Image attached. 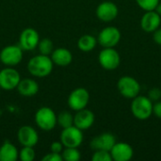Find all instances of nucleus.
Instances as JSON below:
<instances>
[{
	"label": "nucleus",
	"mask_w": 161,
	"mask_h": 161,
	"mask_svg": "<svg viewBox=\"0 0 161 161\" xmlns=\"http://www.w3.org/2000/svg\"><path fill=\"white\" fill-rule=\"evenodd\" d=\"M54 63L49 56L40 54L34 56L27 62V71L28 73L35 77H45L49 75L53 71Z\"/></svg>",
	"instance_id": "obj_1"
},
{
	"label": "nucleus",
	"mask_w": 161,
	"mask_h": 161,
	"mask_svg": "<svg viewBox=\"0 0 161 161\" xmlns=\"http://www.w3.org/2000/svg\"><path fill=\"white\" fill-rule=\"evenodd\" d=\"M153 102L144 95H138L132 99L131 112L133 116L141 121H145L153 115Z\"/></svg>",
	"instance_id": "obj_2"
},
{
	"label": "nucleus",
	"mask_w": 161,
	"mask_h": 161,
	"mask_svg": "<svg viewBox=\"0 0 161 161\" xmlns=\"http://www.w3.org/2000/svg\"><path fill=\"white\" fill-rule=\"evenodd\" d=\"M37 126L43 131H51L57 125V114L49 107L40 108L34 116Z\"/></svg>",
	"instance_id": "obj_3"
},
{
	"label": "nucleus",
	"mask_w": 161,
	"mask_h": 161,
	"mask_svg": "<svg viewBox=\"0 0 161 161\" xmlns=\"http://www.w3.org/2000/svg\"><path fill=\"white\" fill-rule=\"evenodd\" d=\"M117 89L122 96L127 99H133L141 92V84L133 76L124 75L117 82Z\"/></svg>",
	"instance_id": "obj_4"
},
{
	"label": "nucleus",
	"mask_w": 161,
	"mask_h": 161,
	"mask_svg": "<svg viewBox=\"0 0 161 161\" xmlns=\"http://www.w3.org/2000/svg\"><path fill=\"white\" fill-rule=\"evenodd\" d=\"M98 61L103 69L113 71L120 66L121 57L114 47L103 48L98 55Z\"/></svg>",
	"instance_id": "obj_5"
},
{
	"label": "nucleus",
	"mask_w": 161,
	"mask_h": 161,
	"mask_svg": "<svg viewBox=\"0 0 161 161\" xmlns=\"http://www.w3.org/2000/svg\"><path fill=\"white\" fill-rule=\"evenodd\" d=\"M84 140L83 131L75 125L63 128L60 133V142L64 147L78 148Z\"/></svg>",
	"instance_id": "obj_6"
},
{
	"label": "nucleus",
	"mask_w": 161,
	"mask_h": 161,
	"mask_svg": "<svg viewBox=\"0 0 161 161\" xmlns=\"http://www.w3.org/2000/svg\"><path fill=\"white\" fill-rule=\"evenodd\" d=\"M23 59V49L19 45H7L0 51V61L7 67H14Z\"/></svg>",
	"instance_id": "obj_7"
},
{
	"label": "nucleus",
	"mask_w": 161,
	"mask_h": 161,
	"mask_svg": "<svg viewBox=\"0 0 161 161\" xmlns=\"http://www.w3.org/2000/svg\"><path fill=\"white\" fill-rule=\"evenodd\" d=\"M121 31L115 26L104 27L98 34L97 42L103 47H115L121 41Z\"/></svg>",
	"instance_id": "obj_8"
},
{
	"label": "nucleus",
	"mask_w": 161,
	"mask_h": 161,
	"mask_svg": "<svg viewBox=\"0 0 161 161\" xmlns=\"http://www.w3.org/2000/svg\"><path fill=\"white\" fill-rule=\"evenodd\" d=\"M90 102V93L85 88L75 89L68 96V106L71 109L78 111L87 108Z\"/></svg>",
	"instance_id": "obj_9"
},
{
	"label": "nucleus",
	"mask_w": 161,
	"mask_h": 161,
	"mask_svg": "<svg viewBox=\"0 0 161 161\" xmlns=\"http://www.w3.org/2000/svg\"><path fill=\"white\" fill-rule=\"evenodd\" d=\"M20 80L21 75L13 67H6L0 71V88L4 91L16 89Z\"/></svg>",
	"instance_id": "obj_10"
},
{
	"label": "nucleus",
	"mask_w": 161,
	"mask_h": 161,
	"mask_svg": "<svg viewBox=\"0 0 161 161\" xmlns=\"http://www.w3.org/2000/svg\"><path fill=\"white\" fill-rule=\"evenodd\" d=\"M40 35L34 28L27 27L24 29L19 36V46L23 51H32L38 47Z\"/></svg>",
	"instance_id": "obj_11"
},
{
	"label": "nucleus",
	"mask_w": 161,
	"mask_h": 161,
	"mask_svg": "<svg viewBox=\"0 0 161 161\" xmlns=\"http://www.w3.org/2000/svg\"><path fill=\"white\" fill-rule=\"evenodd\" d=\"M95 13L100 21L108 23L117 18L119 8L115 3L111 1H104L97 6Z\"/></svg>",
	"instance_id": "obj_12"
},
{
	"label": "nucleus",
	"mask_w": 161,
	"mask_h": 161,
	"mask_svg": "<svg viewBox=\"0 0 161 161\" xmlns=\"http://www.w3.org/2000/svg\"><path fill=\"white\" fill-rule=\"evenodd\" d=\"M116 142L117 141L113 134L109 132H105L94 137L90 142V147L93 151L104 150L109 152Z\"/></svg>",
	"instance_id": "obj_13"
},
{
	"label": "nucleus",
	"mask_w": 161,
	"mask_h": 161,
	"mask_svg": "<svg viewBox=\"0 0 161 161\" xmlns=\"http://www.w3.org/2000/svg\"><path fill=\"white\" fill-rule=\"evenodd\" d=\"M17 139L22 146L34 147L39 142V135L34 127L30 125H23L17 132Z\"/></svg>",
	"instance_id": "obj_14"
},
{
	"label": "nucleus",
	"mask_w": 161,
	"mask_h": 161,
	"mask_svg": "<svg viewBox=\"0 0 161 161\" xmlns=\"http://www.w3.org/2000/svg\"><path fill=\"white\" fill-rule=\"evenodd\" d=\"M112 160L129 161L134 156V150L129 143L126 142H116L111 150L109 151Z\"/></svg>",
	"instance_id": "obj_15"
},
{
	"label": "nucleus",
	"mask_w": 161,
	"mask_h": 161,
	"mask_svg": "<svg viewBox=\"0 0 161 161\" xmlns=\"http://www.w3.org/2000/svg\"><path fill=\"white\" fill-rule=\"evenodd\" d=\"M94 121V113L86 108L76 111L75 115H74V125L82 131L91 128L93 125Z\"/></svg>",
	"instance_id": "obj_16"
},
{
	"label": "nucleus",
	"mask_w": 161,
	"mask_h": 161,
	"mask_svg": "<svg viewBox=\"0 0 161 161\" xmlns=\"http://www.w3.org/2000/svg\"><path fill=\"white\" fill-rule=\"evenodd\" d=\"M161 16L156 10L145 11L141 19V27L147 33H153L160 27Z\"/></svg>",
	"instance_id": "obj_17"
},
{
	"label": "nucleus",
	"mask_w": 161,
	"mask_h": 161,
	"mask_svg": "<svg viewBox=\"0 0 161 161\" xmlns=\"http://www.w3.org/2000/svg\"><path fill=\"white\" fill-rule=\"evenodd\" d=\"M50 58L55 65L60 67H66L70 65L73 61V55L71 51L64 47L54 49L52 54L50 55Z\"/></svg>",
	"instance_id": "obj_18"
},
{
	"label": "nucleus",
	"mask_w": 161,
	"mask_h": 161,
	"mask_svg": "<svg viewBox=\"0 0 161 161\" xmlns=\"http://www.w3.org/2000/svg\"><path fill=\"white\" fill-rule=\"evenodd\" d=\"M16 89L20 95L25 97H32L38 93L39 84L32 78H24L20 80Z\"/></svg>",
	"instance_id": "obj_19"
},
{
	"label": "nucleus",
	"mask_w": 161,
	"mask_h": 161,
	"mask_svg": "<svg viewBox=\"0 0 161 161\" xmlns=\"http://www.w3.org/2000/svg\"><path fill=\"white\" fill-rule=\"evenodd\" d=\"M19 158V151L10 142L6 141L0 146V161H16Z\"/></svg>",
	"instance_id": "obj_20"
},
{
	"label": "nucleus",
	"mask_w": 161,
	"mask_h": 161,
	"mask_svg": "<svg viewBox=\"0 0 161 161\" xmlns=\"http://www.w3.org/2000/svg\"><path fill=\"white\" fill-rule=\"evenodd\" d=\"M97 38L92 35L86 34L81 36L77 41V47L82 52H91L97 45Z\"/></svg>",
	"instance_id": "obj_21"
},
{
	"label": "nucleus",
	"mask_w": 161,
	"mask_h": 161,
	"mask_svg": "<svg viewBox=\"0 0 161 161\" xmlns=\"http://www.w3.org/2000/svg\"><path fill=\"white\" fill-rule=\"evenodd\" d=\"M57 125L62 129L74 125V115L69 111H61L57 115Z\"/></svg>",
	"instance_id": "obj_22"
},
{
	"label": "nucleus",
	"mask_w": 161,
	"mask_h": 161,
	"mask_svg": "<svg viewBox=\"0 0 161 161\" xmlns=\"http://www.w3.org/2000/svg\"><path fill=\"white\" fill-rule=\"evenodd\" d=\"M62 160L64 161H78L81 158V154L77 148L75 147H65L61 152Z\"/></svg>",
	"instance_id": "obj_23"
},
{
	"label": "nucleus",
	"mask_w": 161,
	"mask_h": 161,
	"mask_svg": "<svg viewBox=\"0 0 161 161\" xmlns=\"http://www.w3.org/2000/svg\"><path fill=\"white\" fill-rule=\"evenodd\" d=\"M38 48L40 51V54L42 55H46V56H50L53 52V48H54V44L53 42L48 39V38H44L40 40L39 44H38Z\"/></svg>",
	"instance_id": "obj_24"
},
{
	"label": "nucleus",
	"mask_w": 161,
	"mask_h": 161,
	"mask_svg": "<svg viewBox=\"0 0 161 161\" xmlns=\"http://www.w3.org/2000/svg\"><path fill=\"white\" fill-rule=\"evenodd\" d=\"M36 154L33 147L23 146L19 151V159L21 161H33L35 159Z\"/></svg>",
	"instance_id": "obj_25"
},
{
	"label": "nucleus",
	"mask_w": 161,
	"mask_h": 161,
	"mask_svg": "<svg viewBox=\"0 0 161 161\" xmlns=\"http://www.w3.org/2000/svg\"><path fill=\"white\" fill-rule=\"evenodd\" d=\"M160 0H136L137 5L144 11L155 10Z\"/></svg>",
	"instance_id": "obj_26"
},
{
	"label": "nucleus",
	"mask_w": 161,
	"mask_h": 161,
	"mask_svg": "<svg viewBox=\"0 0 161 161\" xmlns=\"http://www.w3.org/2000/svg\"><path fill=\"white\" fill-rule=\"evenodd\" d=\"M92 161H112L111 155L108 151H104V150H97L94 151L92 157Z\"/></svg>",
	"instance_id": "obj_27"
},
{
	"label": "nucleus",
	"mask_w": 161,
	"mask_h": 161,
	"mask_svg": "<svg viewBox=\"0 0 161 161\" xmlns=\"http://www.w3.org/2000/svg\"><path fill=\"white\" fill-rule=\"evenodd\" d=\"M147 97H148L153 103L159 101L161 99V90L159 88H157V87L152 88V89L148 92Z\"/></svg>",
	"instance_id": "obj_28"
},
{
	"label": "nucleus",
	"mask_w": 161,
	"mask_h": 161,
	"mask_svg": "<svg viewBox=\"0 0 161 161\" xmlns=\"http://www.w3.org/2000/svg\"><path fill=\"white\" fill-rule=\"evenodd\" d=\"M42 161H62V157L61 154L50 152L42 158Z\"/></svg>",
	"instance_id": "obj_29"
},
{
	"label": "nucleus",
	"mask_w": 161,
	"mask_h": 161,
	"mask_svg": "<svg viewBox=\"0 0 161 161\" xmlns=\"http://www.w3.org/2000/svg\"><path fill=\"white\" fill-rule=\"evenodd\" d=\"M63 145L60 142H54L53 143H51L50 145V151L53 153H58V154H61L62 150H63Z\"/></svg>",
	"instance_id": "obj_30"
},
{
	"label": "nucleus",
	"mask_w": 161,
	"mask_h": 161,
	"mask_svg": "<svg viewBox=\"0 0 161 161\" xmlns=\"http://www.w3.org/2000/svg\"><path fill=\"white\" fill-rule=\"evenodd\" d=\"M153 114L158 118L161 119V101H158V102H155L153 104Z\"/></svg>",
	"instance_id": "obj_31"
},
{
	"label": "nucleus",
	"mask_w": 161,
	"mask_h": 161,
	"mask_svg": "<svg viewBox=\"0 0 161 161\" xmlns=\"http://www.w3.org/2000/svg\"><path fill=\"white\" fill-rule=\"evenodd\" d=\"M153 40L154 42L158 44V45H161V28L158 27L157 30H155L153 32Z\"/></svg>",
	"instance_id": "obj_32"
},
{
	"label": "nucleus",
	"mask_w": 161,
	"mask_h": 161,
	"mask_svg": "<svg viewBox=\"0 0 161 161\" xmlns=\"http://www.w3.org/2000/svg\"><path fill=\"white\" fill-rule=\"evenodd\" d=\"M155 10H156V11H157V12H158V14L161 16V1L158 3V5L157 6V8H156V9H155Z\"/></svg>",
	"instance_id": "obj_33"
},
{
	"label": "nucleus",
	"mask_w": 161,
	"mask_h": 161,
	"mask_svg": "<svg viewBox=\"0 0 161 161\" xmlns=\"http://www.w3.org/2000/svg\"><path fill=\"white\" fill-rule=\"evenodd\" d=\"M0 93H1V88H0Z\"/></svg>",
	"instance_id": "obj_34"
}]
</instances>
